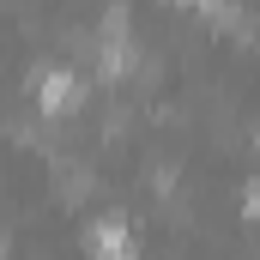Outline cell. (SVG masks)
<instances>
[{"mask_svg": "<svg viewBox=\"0 0 260 260\" xmlns=\"http://www.w3.org/2000/svg\"><path fill=\"white\" fill-rule=\"evenodd\" d=\"M37 103H43V115H73V109H79V79H73L67 67H49V73L37 79Z\"/></svg>", "mask_w": 260, "mask_h": 260, "instance_id": "6da1fadb", "label": "cell"}, {"mask_svg": "<svg viewBox=\"0 0 260 260\" xmlns=\"http://www.w3.org/2000/svg\"><path fill=\"white\" fill-rule=\"evenodd\" d=\"M91 254H97V260H139V248H133L127 224L103 218V224H91Z\"/></svg>", "mask_w": 260, "mask_h": 260, "instance_id": "7a4b0ae2", "label": "cell"}, {"mask_svg": "<svg viewBox=\"0 0 260 260\" xmlns=\"http://www.w3.org/2000/svg\"><path fill=\"white\" fill-rule=\"evenodd\" d=\"M182 6H200V12H218V0H182Z\"/></svg>", "mask_w": 260, "mask_h": 260, "instance_id": "3957f363", "label": "cell"}]
</instances>
